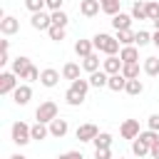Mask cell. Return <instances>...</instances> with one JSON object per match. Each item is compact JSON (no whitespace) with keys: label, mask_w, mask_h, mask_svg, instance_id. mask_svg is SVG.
I'll use <instances>...</instances> for the list:
<instances>
[{"label":"cell","mask_w":159,"mask_h":159,"mask_svg":"<svg viewBox=\"0 0 159 159\" xmlns=\"http://www.w3.org/2000/svg\"><path fill=\"white\" fill-rule=\"evenodd\" d=\"M55 117H57V104H55L52 99L42 102V104L35 109V119H37V122H45V124H50Z\"/></svg>","instance_id":"cell-2"},{"label":"cell","mask_w":159,"mask_h":159,"mask_svg":"<svg viewBox=\"0 0 159 159\" xmlns=\"http://www.w3.org/2000/svg\"><path fill=\"white\" fill-rule=\"evenodd\" d=\"M67 22H70V17L62 12V10H55L52 12V25H60V27H67Z\"/></svg>","instance_id":"cell-35"},{"label":"cell","mask_w":159,"mask_h":159,"mask_svg":"<svg viewBox=\"0 0 159 159\" xmlns=\"http://www.w3.org/2000/svg\"><path fill=\"white\" fill-rule=\"evenodd\" d=\"M134 35H137V32H132V30H119V32H117V40H119L122 45H134Z\"/></svg>","instance_id":"cell-34"},{"label":"cell","mask_w":159,"mask_h":159,"mask_svg":"<svg viewBox=\"0 0 159 159\" xmlns=\"http://www.w3.org/2000/svg\"><path fill=\"white\" fill-rule=\"evenodd\" d=\"M15 77H17V75H15L12 70L0 75V94H10V92L17 89V80H15Z\"/></svg>","instance_id":"cell-5"},{"label":"cell","mask_w":159,"mask_h":159,"mask_svg":"<svg viewBox=\"0 0 159 159\" xmlns=\"http://www.w3.org/2000/svg\"><path fill=\"white\" fill-rule=\"evenodd\" d=\"M107 87H109L112 92H122V89L127 87V77H124L122 72H117V75H109V82H107Z\"/></svg>","instance_id":"cell-17"},{"label":"cell","mask_w":159,"mask_h":159,"mask_svg":"<svg viewBox=\"0 0 159 159\" xmlns=\"http://www.w3.org/2000/svg\"><path fill=\"white\" fill-rule=\"evenodd\" d=\"M92 47H94V42H89V40H77V42H75V52H77L80 57L92 55Z\"/></svg>","instance_id":"cell-22"},{"label":"cell","mask_w":159,"mask_h":159,"mask_svg":"<svg viewBox=\"0 0 159 159\" xmlns=\"http://www.w3.org/2000/svg\"><path fill=\"white\" fill-rule=\"evenodd\" d=\"M92 142H94V149L109 147V144H112V134H107V132H99V134H97V137H94Z\"/></svg>","instance_id":"cell-31"},{"label":"cell","mask_w":159,"mask_h":159,"mask_svg":"<svg viewBox=\"0 0 159 159\" xmlns=\"http://www.w3.org/2000/svg\"><path fill=\"white\" fill-rule=\"evenodd\" d=\"M122 57H117V55H107V60L102 62V70L107 72V75H117V72H122Z\"/></svg>","instance_id":"cell-7"},{"label":"cell","mask_w":159,"mask_h":159,"mask_svg":"<svg viewBox=\"0 0 159 159\" xmlns=\"http://www.w3.org/2000/svg\"><path fill=\"white\" fill-rule=\"evenodd\" d=\"M57 159H84L80 152H65V154H60Z\"/></svg>","instance_id":"cell-43"},{"label":"cell","mask_w":159,"mask_h":159,"mask_svg":"<svg viewBox=\"0 0 159 159\" xmlns=\"http://www.w3.org/2000/svg\"><path fill=\"white\" fill-rule=\"evenodd\" d=\"M152 42V35L149 32H144V30H139L137 35H134V45H139V47H144V45H149Z\"/></svg>","instance_id":"cell-37"},{"label":"cell","mask_w":159,"mask_h":159,"mask_svg":"<svg viewBox=\"0 0 159 159\" xmlns=\"http://www.w3.org/2000/svg\"><path fill=\"white\" fill-rule=\"evenodd\" d=\"M30 65H32V62H30V57H15V60H12V72L22 80V77H25V72L30 70Z\"/></svg>","instance_id":"cell-14"},{"label":"cell","mask_w":159,"mask_h":159,"mask_svg":"<svg viewBox=\"0 0 159 159\" xmlns=\"http://www.w3.org/2000/svg\"><path fill=\"white\" fill-rule=\"evenodd\" d=\"M25 7H27L30 12H40V10L47 7V2H45V0H25Z\"/></svg>","instance_id":"cell-36"},{"label":"cell","mask_w":159,"mask_h":159,"mask_svg":"<svg viewBox=\"0 0 159 159\" xmlns=\"http://www.w3.org/2000/svg\"><path fill=\"white\" fill-rule=\"evenodd\" d=\"M20 30V22H17V17H12V15H5L2 20H0V32L2 35H15Z\"/></svg>","instance_id":"cell-9"},{"label":"cell","mask_w":159,"mask_h":159,"mask_svg":"<svg viewBox=\"0 0 159 159\" xmlns=\"http://www.w3.org/2000/svg\"><path fill=\"white\" fill-rule=\"evenodd\" d=\"M119 57H122V62H139V50L134 45H124L119 50Z\"/></svg>","instance_id":"cell-16"},{"label":"cell","mask_w":159,"mask_h":159,"mask_svg":"<svg viewBox=\"0 0 159 159\" xmlns=\"http://www.w3.org/2000/svg\"><path fill=\"white\" fill-rule=\"evenodd\" d=\"M94 159H114L109 147H102V149H94Z\"/></svg>","instance_id":"cell-40"},{"label":"cell","mask_w":159,"mask_h":159,"mask_svg":"<svg viewBox=\"0 0 159 159\" xmlns=\"http://www.w3.org/2000/svg\"><path fill=\"white\" fill-rule=\"evenodd\" d=\"M107 82H109V75H107L104 70H97V72L89 75V84L97 87V89H99V87H107Z\"/></svg>","instance_id":"cell-18"},{"label":"cell","mask_w":159,"mask_h":159,"mask_svg":"<svg viewBox=\"0 0 159 159\" xmlns=\"http://www.w3.org/2000/svg\"><path fill=\"white\" fill-rule=\"evenodd\" d=\"M82 67H84L89 75H92V72H97V70H99V57H97L94 52H92V55H87V57H82Z\"/></svg>","instance_id":"cell-23"},{"label":"cell","mask_w":159,"mask_h":159,"mask_svg":"<svg viewBox=\"0 0 159 159\" xmlns=\"http://www.w3.org/2000/svg\"><path fill=\"white\" fill-rule=\"evenodd\" d=\"M47 35H50V40H55V42H62V40H65V27H60V25H52V27L47 30Z\"/></svg>","instance_id":"cell-33"},{"label":"cell","mask_w":159,"mask_h":159,"mask_svg":"<svg viewBox=\"0 0 159 159\" xmlns=\"http://www.w3.org/2000/svg\"><path fill=\"white\" fill-rule=\"evenodd\" d=\"M152 22H154V27H157V30H159V17H157V20H152Z\"/></svg>","instance_id":"cell-48"},{"label":"cell","mask_w":159,"mask_h":159,"mask_svg":"<svg viewBox=\"0 0 159 159\" xmlns=\"http://www.w3.org/2000/svg\"><path fill=\"white\" fill-rule=\"evenodd\" d=\"M30 132H32V139H37V142H42L47 134H50V127L45 124V122H35L32 127H30Z\"/></svg>","instance_id":"cell-19"},{"label":"cell","mask_w":159,"mask_h":159,"mask_svg":"<svg viewBox=\"0 0 159 159\" xmlns=\"http://www.w3.org/2000/svg\"><path fill=\"white\" fill-rule=\"evenodd\" d=\"M67 129H70L67 119H60V117H55V119L50 122V134H52V137H65V134H67Z\"/></svg>","instance_id":"cell-13"},{"label":"cell","mask_w":159,"mask_h":159,"mask_svg":"<svg viewBox=\"0 0 159 159\" xmlns=\"http://www.w3.org/2000/svg\"><path fill=\"white\" fill-rule=\"evenodd\" d=\"M40 82H42L45 87H55V84L60 82V72H57V70H52V67H47V70H42Z\"/></svg>","instance_id":"cell-15"},{"label":"cell","mask_w":159,"mask_h":159,"mask_svg":"<svg viewBox=\"0 0 159 159\" xmlns=\"http://www.w3.org/2000/svg\"><path fill=\"white\" fill-rule=\"evenodd\" d=\"M122 75H124L127 80L139 77V62H124V65H122Z\"/></svg>","instance_id":"cell-27"},{"label":"cell","mask_w":159,"mask_h":159,"mask_svg":"<svg viewBox=\"0 0 159 159\" xmlns=\"http://www.w3.org/2000/svg\"><path fill=\"white\" fill-rule=\"evenodd\" d=\"M99 10H102V2H99V0H82V2H80V12H82L84 17H94Z\"/></svg>","instance_id":"cell-11"},{"label":"cell","mask_w":159,"mask_h":159,"mask_svg":"<svg viewBox=\"0 0 159 159\" xmlns=\"http://www.w3.org/2000/svg\"><path fill=\"white\" fill-rule=\"evenodd\" d=\"M152 42H154V47H157V50H159V30H157V32H154V35H152Z\"/></svg>","instance_id":"cell-46"},{"label":"cell","mask_w":159,"mask_h":159,"mask_svg":"<svg viewBox=\"0 0 159 159\" xmlns=\"http://www.w3.org/2000/svg\"><path fill=\"white\" fill-rule=\"evenodd\" d=\"M40 75H42V72H40L35 65H30V70L25 72V77H22V80H30V82H35V80H40Z\"/></svg>","instance_id":"cell-39"},{"label":"cell","mask_w":159,"mask_h":159,"mask_svg":"<svg viewBox=\"0 0 159 159\" xmlns=\"http://www.w3.org/2000/svg\"><path fill=\"white\" fill-rule=\"evenodd\" d=\"M144 72L149 77H157L159 75V57H144Z\"/></svg>","instance_id":"cell-25"},{"label":"cell","mask_w":159,"mask_h":159,"mask_svg":"<svg viewBox=\"0 0 159 159\" xmlns=\"http://www.w3.org/2000/svg\"><path fill=\"white\" fill-rule=\"evenodd\" d=\"M12 99H15V104L25 107V104L32 99V89H30V84H20V87L12 92Z\"/></svg>","instance_id":"cell-8"},{"label":"cell","mask_w":159,"mask_h":159,"mask_svg":"<svg viewBox=\"0 0 159 159\" xmlns=\"http://www.w3.org/2000/svg\"><path fill=\"white\" fill-rule=\"evenodd\" d=\"M124 92H127V94H132V97H137V94H142V92H144V84L139 82V77H134V80H127V87H124Z\"/></svg>","instance_id":"cell-24"},{"label":"cell","mask_w":159,"mask_h":159,"mask_svg":"<svg viewBox=\"0 0 159 159\" xmlns=\"http://www.w3.org/2000/svg\"><path fill=\"white\" fill-rule=\"evenodd\" d=\"M132 15H124V12H117V15H112V27L119 32V30H129V25H132Z\"/></svg>","instance_id":"cell-12"},{"label":"cell","mask_w":159,"mask_h":159,"mask_svg":"<svg viewBox=\"0 0 159 159\" xmlns=\"http://www.w3.org/2000/svg\"><path fill=\"white\" fill-rule=\"evenodd\" d=\"M89 87H92V84H89V80H82V77H80V80H75V82L70 84V89H72V92H77V94H82V97L87 94V89H89Z\"/></svg>","instance_id":"cell-29"},{"label":"cell","mask_w":159,"mask_h":159,"mask_svg":"<svg viewBox=\"0 0 159 159\" xmlns=\"http://www.w3.org/2000/svg\"><path fill=\"white\" fill-rule=\"evenodd\" d=\"M30 25H32L35 30H40V32H42V30L47 32V30L52 27V15H47V12H42V10H40V12H32Z\"/></svg>","instance_id":"cell-4"},{"label":"cell","mask_w":159,"mask_h":159,"mask_svg":"<svg viewBox=\"0 0 159 159\" xmlns=\"http://www.w3.org/2000/svg\"><path fill=\"white\" fill-rule=\"evenodd\" d=\"M147 124H149V129H154V132H159V114H152V117L147 119Z\"/></svg>","instance_id":"cell-41"},{"label":"cell","mask_w":159,"mask_h":159,"mask_svg":"<svg viewBox=\"0 0 159 159\" xmlns=\"http://www.w3.org/2000/svg\"><path fill=\"white\" fill-rule=\"evenodd\" d=\"M122 139H137L139 137V119H124L119 127Z\"/></svg>","instance_id":"cell-6"},{"label":"cell","mask_w":159,"mask_h":159,"mask_svg":"<svg viewBox=\"0 0 159 159\" xmlns=\"http://www.w3.org/2000/svg\"><path fill=\"white\" fill-rule=\"evenodd\" d=\"M10 159H25V157H22V154H12Z\"/></svg>","instance_id":"cell-47"},{"label":"cell","mask_w":159,"mask_h":159,"mask_svg":"<svg viewBox=\"0 0 159 159\" xmlns=\"http://www.w3.org/2000/svg\"><path fill=\"white\" fill-rule=\"evenodd\" d=\"M139 139H142V142H147V144L152 147V144H157V142H159V132H154V129L139 132Z\"/></svg>","instance_id":"cell-32"},{"label":"cell","mask_w":159,"mask_h":159,"mask_svg":"<svg viewBox=\"0 0 159 159\" xmlns=\"http://www.w3.org/2000/svg\"><path fill=\"white\" fill-rule=\"evenodd\" d=\"M10 134H12V142L15 144H27V142H32V132H30V127L25 124V122H15L12 124V129H10Z\"/></svg>","instance_id":"cell-3"},{"label":"cell","mask_w":159,"mask_h":159,"mask_svg":"<svg viewBox=\"0 0 159 159\" xmlns=\"http://www.w3.org/2000/svg\"><path fill=\"white\" fill-rule=\"evenodd\" d=\"M132 17H134V20H149V15H147V2L137 0V2L132 5Z\"/></svg>","instance_id":"cell-21"},{"label":"cell","mask_w":159,"mask_h":159,"mask_svg":"<svg viewBox=\"0 0 159 159\" xmlns=\"http://www.w3.org/2000/svg\"><path fill=\"white\" fill-rule=\"evenodd\" d=\"M149 157H152V159H159V142H157V144H152V149H149Z\"/></svg>","instance_id":"cell-45"},{"label":"cell","mask_w":159,"mask_h":159,"mask_svg":"<svg viewBox=\"0 0 159 159\" xmlns=\"http://www.w3.org/2000/svg\"><path fill=\"white\" fill-rule=\"evenodd\" d=\"M114 159H124V157H114Z\"/></svg>","instance_id":"cell-49"},{"label":"cell","mask_w":159,"mask_h":159,"mask_svg":"<svg viewBox=\"0 0 159 159\" xmlns=\"http://www.w3.org/2000/svg\"><path fill=\"white\" fill-rule=\"evenodd\" d=\"M62 77H65V80H70V82L80 80V65H75V62H67V65L62 67Z\"/></svg>","instance_id":"cell-20"},{"label":"cell","mask_w":159,"mask_h":159,"mask_svg":"<svg viewBox=\"0 0 159 159\" xmlns=\"http://www.w3.org/2000/svg\"><path fill=\"white\" fill-rule=\"evenodd\" d=\"M147 15H149V20H157V17H159V2L149 0V2H147Z\"/></svg>","instance_id":"cell-38"},{"label":"cell","mask_w":159,"mask_h":159,"mask_svg":"<svg viewBox=\"0 0 159 159\" xmlns=\"http://www.w3.org/2000/svg\"><path fill=\"white\" fill-rule=\"evenodd\" d=\"M102 2V12H107V15H117V12H122L119 7H122V0H99Z\"/></svg>","instance_id":"cell-26"},{"label":"cell","mask_w":159,"mask_h":159,"mask_svg":"<svg viewBox=\"0 0 159 159\" xmlns=\"http://www.w3.org/2000/svg\"><path fill=\"white\" fill-rule=\"evenodd\" d=\"M10 62V55H7V47L5 50H0V65H7Z\"/></svg>","instance_id":"cell-44"},{"label":"cell","mask_w":159,"mask_h":159,"mask_svg":"<svg viewBox=\"0 0 159 159\" xmlns=\"http://www.w3.org/2000/svg\"><path fill=\"white\" fill-rule=\"evenodd\" d=\"M97 134H99V129H97L94 124H80V127H77V139H80V142H92Z\"/></svg>","instance_id":"cell-10"},{"label":"cell","mask_w":159,"mask_h":159,"mask_svg":"<svg viewBox=\"0 0 159 159\" xmlns=\"http://www.w3.org/2000/svg\"><path fill=\"white\" fill-rule=\"evenodd\" d=\"M92 42H94V47H97L99 52H104V55H117V52H119V45H122L117 37L104 35V32H97V35L92 37Z\"/></svg>","instance_id":"cell-1"},{"label":"cell","mask_w":159,"mask_h":159,"mask_svg":"<svg viewBox=\"0 0 159 159\" xmlns=\"http://www.w3.org/2000/svg\"><path fill=\"white\" fill-rule=\"evenodd\" d=\"M149 149H152V147H149L147 142H142L139 137L132 142V152H134V157H147V154H149Z\"/></svg>","instance_id":"cell-28"},{"label":"cell","mask_w":159,"mask_h":159,"mask_svg":"<svg viewBox=\"0 0 159 159\" xmlns=\"http://www.w3.org/2000/svg\"><path fill=\"white\" fill-rule=\"evenodd\" d=\"M65 102H67L70 107H80V104L84 102V97L77 94V92H72V89H67V92H65Z\"/></svg>","instance_id":"cell-30"},{"label":"cell","mask_w":159,"mask_h":159,"mask_svg":"<svg viewBox=\"0 0 159 159\" xmlns=\"http://www.w3.org/2000/svg\"><path fill=\"white\" fill-rule=\"evenodd\" d=\"M45 2H47V7L55 12V10H62V2H65V0H45Z\"/></svg>","instance_id":"cell-42"}]
</instances>
